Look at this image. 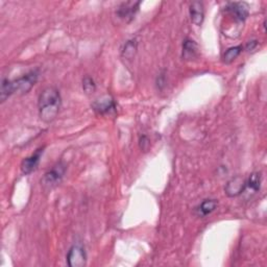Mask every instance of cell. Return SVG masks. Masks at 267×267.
<instances>
[{
  "label": "cell",
  "instance_id": "30bf717a",
  "mask_svg": "<svg viewBox=\"0 0 267 267\" xmlns=\"http://www.w3.org/2000/svg\"><path fill=\"white\" fill-rule=\"evenodd\" d=\"M191 22L195 25H201L204 19V10H203V4L200 1L192 2L189 8Z\"/></svg>",
  "mask_w": 267,
  "mask_h": 267
},
{
  "label": "cell",
  "instance_id": "8fae6325",
  "mask_svg": "<svg viewBox=\"0 0 267 267\" xmlns=\"http://www.w3.org/2000/svg\"><path fill=\"white\" fill-rule=\"evenodd\" d=\"M199 55V46L195 41L191 39H186L183 43L182 58L186 61H191Z\"/></svg>",
  "mask_w": 267,
  "mask_h": 267
},
{
  "label": "cell",
  "instance_id": "6da1fadb",
  "mask_svg": "<svg viewBox=\"0 0 267 267\" xmlns=\"http://www.w3.org/2000/svg\"><path fill=\"white\" fill-rule=\"evenodd\" d=\"M61 105L62 99L58 89L53 87L44 89L38 100L40 119L45 123L52 122L57 118Z\"/></svg>",
  "mask_w": 267,
  "mask_h": 267
},
{
  "label": "cell",
  "instance_id": "2e32d148",
  "mask_svg": "<svg viewBox=\"0 0 267 267\" xmlns=\"http://www.w3.org/2000/svg\"><path fill=\"white\" fill-rule=\"evenodd\" d=\"M241 51H242L241 46L231 47L224 53L222 61H224V63H226V64H231L232 62H234L239 57V55L241 53Z\"/></svg>",
  "mask_w": 267,
  "mask_h": 267
},
{
  "label": "cell",
  "instance_id": "4fadbf2b",
  "mask_svg": "<svg viewBox=\"0 0 267 267\" xmlns=\"http://www.w3.org/2000/svg\"><path fill=\"white\" fill-rule=\"evenodd\" d=\"M218 201L216 200H203L199 208L197 209L198 211V215L200 217H204L207 215H210L212 212H214L215 209L217 208Z\"/></svg>",
  "mask_w": 267,
  "mask_h": 267
},
{
  "label": "cell",
  "instance_id": "8992f818",
  "mask_svg": "<svg viewBox=\"0 0 267 267\" xmlns=\"http://www.w3.org/2000/svg\"><path fill=\"white\" fill-rule=\"evenodd\" d=\"M140 6L139 1H127V2H122L116 11V15L119 18V19L126 21V22H131L134 20L135 18L138 10Z\"/></svg>",
  "mask_w": 267,
  "mask_h": 267
},
{
  "label": "cell",
  "instance_id": "d6986e66",
  "mask_svg": "<svg viewBox=\"0 0 267 267\" xmlns=\"http://www.w3.org/2000/svg\"><path fill=\"white\" fill-rule=\"evenodd\" d=\"M257 41H251V42H248L247 44H246V50H253V49H255V47L257 46Z\"/></svg>",
  "mask_w": 267,
  "mask_h": 267
},
{
  "label": "cell",
  "instance_id": "7a4b0ae2",
  "mask_svg": "<svg viewBox=\"0 0 267 267\" xmlns=\"http://www.w3.org/2000/svg\"><path fill=\"white\" fill-rule=\"evenodd\" d=\"M65 172L66 166L63 163H59L53 166L50 170L44 174L43 179L41 180L43 188L45 190H51L52 188H55L63 180Z\"/></svg>",
  "mask_w": 267,
  "mask_h": 267
},
{
  "label": "cell",
  "instance_id": "9c48e42d",
  "mask_svg": "<svg viewBox=\"0 0 267 267\" xmlns=\"http://www.w3.org/2000/svg\"><path fill=\"white\" fill-rule=\"evenodd\" d=\"M248 5L245 2H231L227 5V11L232 14L237 21H244L250 15Z\"/></svg>",
  "mask_w": 267,
  "mask_h": 267
},
{
  "label": "cell",
  "instance_id": "e0dca14e",
  "mask_svg": "<svg viewBox=\"0 0 267 267\" xmlns=\"http://www.w3.org/2000/svg\"><path fill=\"white\" fill-rule=\"evenodd\" d=\"M83 89L87 94L94 93L96 90V85H95L94 79L90 76H86L83 79Z\"/></svg>",
  "mask_w": 267,
  "mask_h": 267
},
{
  "label": "cell",
  "instance_id": "ba28073f",
  "mask_svg": "<svg viewBox=\"0 0 267 267\" xmlns=\"http://www.w3.org/2000/svg\"><path fill=\"white\" fill-rule=\"evenodd\" d=\"M92 109L100 115L109 114L115 110L114 100L109 95H104L92 103Z\"/></svg>",
  "mask_w": 267,
  "mask_h": 267
},
{
  "label": "cell",
  "instance_id": "5b68a950",
  "mask_svg": "<svg viewBox=\"0 0 267 267\" xmlns=\"http://www.w3.org/2000/svg\"><path fill=\"white\" fill-rule=\"evenodd\" d=\"M245 187L246 180L242 176L237 175L235 177H232V179L226 184L225 193L229 198H237L245 191Z\"/></svg>",
  "mask_w": 267,
  "mask_h": 267
},
{
  "label": "cell",
  "instance_id": "52a82bcc",
  "mask_svg": "<svg viewBox=\"0 0 267 267\" xmlns=\"http://www.w3.org/2000/svg\"><path fill=\"white\" fill-rule=\"evenodd\" d=\"M44 148H39L37 149L34 154L31 155L30 157L25 158L22 163H21V171L24 174H31L32 172H33L37 167L39 166L41 157L43 155Z\"/></svg>",
  "mask_w": 267,
  "mask_h": 267
},
{
  "label": "cell",
  "instance_id": "7c38bea8",
  "mask_svg": "<svg viewBox=\"0 0 267 267\" xmlns=\"http://www.w3.org/2000/svg\"><path fill=\"white\" fill-rule=\"evenodd\" d=\"M261 184H262V175H261V173L260 172H253V173H251V175L248 176V179L246 180L245 191L246 190L250 191V193H252V194L259 192L260 188H261Z\"/></svg>",
  "mask_w": 267,
  "mask_h": 267
},
{
  "label": "cell",
  "instance_id": "277c9868",
  "mask_svg": "<svg viewBox=\"0 0 267 267\" xmlns=\"http://www.w3.org/2000/svg\"><path fill=\"white\" fill-rule=\"evenodd\" d=\"M67 264L70 267H84L87 263V254L81 244H74L69 248L67 254Z\"/></svg>",
  "mask_w": 267,
  "mask_h": 267
},
{
  "label": "cell",
  "instance_id": "9a60e30c",
  "mask_svg": "<svg viewBox=\"0 0 267 267\" xmlns=\"http://www.w3.org/2000/svg\"><path fill=\"white\" fill-rule=\"evenodd\" d=\"M14 93H15V88H14L13 81L4 78L1 84V91H0V100H1V102H4L8 97L13 95Z\"/></svg>",
  "mask_w": 267,
  "mask_h": 267
},
{
  "label": "cell",
  "instance_id": "5bb4252c",
  "mask_svg": "<svg viewBox=\"0 0 267 267\" xmlns=\"http://www.w3.org/2000/svg\"><path fill=\"white\" fill-rule=\"evenodd\" d=\"M138 49V42L136 39H132L129 40L126 44L123 45V48L121 50V56L127 59V60H132L134 57L136 56Z\"/></svg>",
  "mask_w": 267,
  "mask_h": 267
},
{
  "label": "cell",
  "instance_id": "ac0fdd59",
  "mask_svg": "<svg viewBox=\"0 0 267 267\" xmlns=\"http://www.w3.org/2000/svg\"><path fill=\"white\" fill-rule=\"evenodd\" d=\"M139 145H140V148L143 150V151H147L149 146H150V142L148 140V138L146 136H142L139 140Z\"/></svg>",
  "mask_w": 267,
  "mask_h": 267
},
{
  "label": "cell",
  "instance_id": "3957f363",
  "mask_svg": "<svg viewBox=\"0 0 267 267\" xmlns=\"http://www.w3.org/2000/svg\"><path fill=\"white\" fill-rule=\"evenodd\" d=\"M39 72L37 70H33L31 72L24 74L22 77L13 81L15 93H18L20 95L26 94L31 91V89L34 86V84L38 81Z\"/></svg>",
  "mask_w": 267,
  "mask_h": 267
}]
</instances>
